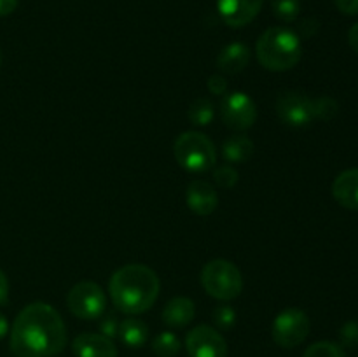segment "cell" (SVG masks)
I'll list each match as a JSON object with an SVG mask.
<instances>
[{"label":"cell","mask_w":358,"mask_h":357,"mask_svg":"<svg viewBox=\"0 0 358 357\" xmlns=\"http://www.w3.org/2000/svg\"><path fill=\"white\" fill-rule=\"evenodd\" d=\"M189 119L198 126H208L215 118V108L208 98H196L189 107Z\"/></svg>","instance_id":"20"},{"label":"cell","mask_w":358,"mask_h":357,"mask_svg":"<svg viewBox=\"0 0 358 357\" xmlns=\"http://www.w3.org/2000/svg\"><path fill=\"white\" fill-rule=\"evenodd\" d=\"M187 206L198 216H210L219 205L215 188L206 181H192L187 188Z\"/></svg>","instance_id":"13"},{"label":"cell","mask_w":358,"mask_h":357,"mask_svg":"<svg viewBox=\"0 0 358 357\" xmlns=\"http://www.w3.org/2000/svg\"><path fill=\"white\" fill-rule=\"evenodd\" d=\"M276 115L283 125L303 128L315 119L313 100L299 91H285L276 100Z\"/></svg>","instance_id":"9"},{"label":"cell","mask_w":358,"mask_h":357,"mask_svg":"<svg viewBox=\"0 0 358 357\" xmlns=\"http://www.w3.org/2000/svg\"><path fill=\"white\" fill-rule=\"evenodd\" d=\"M336 7L346 16H357L358 14V0H334Z\"/></svg>","instance_id":"29"},{"label":"cell","mask_w":358,"mask_h":357,"mask_svg":"<svg viewBox=\"0 0 358 357\" xmlns=\"http://www.w3.org/2000/svg\"><path fill=\"white\" fill-rule=\"evenodd\" d=\"M189 357H227V343L212 326H196L185 336Z\"/></svg>","instance_id":"10"},{"label":"cell","mask_w":358,"mask_h":357,"mask_svg":"<svg viewBox=\"0 0 358 357\" xmlns=\"http://www.w3.org/2000/svg\"><path fill=\"white\" fill-rule=\"evenodd\" d=\"M339 342L341 346L346 349H357L358 346V322L350 321L346 324H343V328L339 329Z\"/></svg>","instance_id":"26"},{"label":"cell","mask_w":358,"mask_h":357,"mask_svg":"<svg viewBox=\"0 0 358 357\" xmlns=\"http://www.w3.org/2000/svg\"><path fill=\"white\" fill-rule=\"evenodd\" d=\"M9 300V280H7L6 273L0 270V307L7 303Z\"/></svg>","instance_id":"30"},{"label":"cell","mask_w":358,"mask_h":357,"mask_svg":"<svg viewBox=\"0 0 358 357\" xmlns=\"http://www.w3.org/2000/svg\"><path fill=\"white\" fill-rule=\"evenodd\" d=\"M348 42H350V46H352L353 51L358 55V23H355L352 28H350Z\"/></svg>","instance_id":"32"},{"label":"cell","mask_w":358,"mask_h":357,"mask_svg":"<svg viewBox=\"0 0 358 357\" xmlns=\"http://www.w3.org/2000/svg\"><path fill=\"white\" fill-rule=\"evenodd\" d=\"M271 9L280 21L290 23L299 16L301 0H271Z\"/></svg>","instance_id":"21"},{"label":"cell","mask_w":358,"mask_h":357,"mask_svg":"<svg viewBox=\"0 0 358 357\" xmlns=\"http://www.w3.org/2000/svg\"><path fill=\"white\" fill-rule=\"evenodd\" d=\"M159 276L145 265H126L119 268L108 282V294L119 312L140 315L149 310L159 296Z\"/></svg>","instance_id":"2"},{"label":"cell","mask_w":358,"mask_h":357,"mask_svg":"<svg viewBox=\"0 0 358 357\" xmlns=\"http://www.w3.org/2000/svg\"><path fill=\"white\" fill-rule=\"evenodd\" d=\"M259 63L271 72L294 69L303 56L299 35L285 27H271L259 37L255 44Z\"/></svg>","instance_id":"3"},{"label":"cell","mask_w":358,"mask_h":357,"mask_svg":"<svg viewBox=\"0 0 358 357\" xmlns=\"http://www.w3.org/2000/svg\"><path fill=\"white\" fill-rule=\"evenodd\" d=\"M101 321H100V332L107 338L114 340L115 336H119V324L121 322L117 321L115 314H103L101 315Z\"/></svg>","instance_id":"27"},{"label":"cell","mask_w":358,"mask_h":357,"mask_svg":"<svg viewBox=\"0 0 358 357\" xmlns=\"http://www.w3.org/2000/svg\"><path fill=\"white\" fill-rule=\"evenodd\" d=\"M332 196L345 209L358 210V168L341 172L332 182Z\"/></svg>","instance_id":"14"},{"label":"cell","mask_w":358,"mask_h":357,"mask_svg":"<svg viewBox=\"0 0 358 357\" xmlns=\"http://www.w3.org/2000/svg\"><path fill=\"white\" fill-rule=\"evenodd\" d=\"M303 357H346L341 345L332 342H317L306 349Z\"/></svg>","instance_id":"22"},{"label":"cell","mask_w":358,"mask_h":357,"mask_svg":"<svg viewBox=\"0 0 358 357\" xmlns=\"http://www.w3.org/2000/svg\"><path fill=\"white\" fill-rule=\"evenodd\" d=\"M310 318L299 308H287L273 321L271 335L276 345L282 349H294L301 345L310 335Z\"/></svg>","instance_id":"7"},{"label":"cell","mask_w":358,"mask_h":357,"mask_svg":"<svg viewBox=\"0 0 358 357\" xmlns=\"http://www.w3.org/2000/svg\"><path fill=\"white\" fill-rule=\"evenodd\" d=\"M248 62H250V49L243 42H233L226 46L217 58L220 72L231 74V76L243 72Z\"/></svg>","instance_id":"15"},{"label":"cell","mask_w":358,"mask_h":357,"mask_svg":"<svg viewBox=\"0 0 358 357\" xmlns=\"http://www.w3.org/2000/svg\"><path fill=\"white\" fill-rule=\"evenodd\" d=\"M213 322L222 331H229L236 324V312H234V308L227 307V304H219L213 310Z\"/></svg>","instance_id":"24"},{"label":"cell","mask_w":358,"mask_h":357,"mask_svg":"<svg viewBox=\"0 0 358 357\" xmlns=\"http://www.w3.org/2000/svg\"><path fill=\"white\" fill-rule=\"evenodd\" d=\"M152 352L157 357H175L180 352V340L171 331L159 332L152 340Z\"/></svg>","instance_id":"19"},{"label":"cell","mask_w":358,"mask_h":357,"mask_svg":"<svg viewBox=\"0 0 358 357\" xmlns=\"http://www.w3.org/2000/svg\"><path fill=\"white\" fill-rule=\"evenodd\" d=\"M20 0H0V18L9 16L10 13H14L17 7Z\"/></svg>","instance_id":"31"},{"label":"cell","mask_w":358,"mask_h":357,"mask_svg":"<svg viewBox=\"0 0 358 357\" xmlns=\"http://www.w3.org/2000/svg\"><path fill=\"white\" fill-rule=\"evenodd\" d=\"M7 332H9V322H7L6 315L0 314V340L6 338Z\"/></svg>","instance_id":"33"},{"label":"cell","mask_w":358,"mask_h":357,"mask_svg":"<svg viewBox=\"0 0 358 357\" xmlns=\"http://www.w3.org/2000/svg\"><path fill=\"white\" fill-rule=\"evenodd\" d=\"M208 90L212 94H222L224 97L227 91V80L220 74H213L208 79Z\"/></svg>","instance_id":"28"},{"label":"cell","mask_w":358,"mask_h":357,"mask_svg":"<svg viewBox=\"0 0 358 357\" xmlns=\"http://www.w3.org/2000/svg\"><path fill=\"white\" fill-rule=\"evenodd\" d=\"M338 112H339V105L334 98L320 97L313 100L315 119H320V121H331L332 118H336Z\"/></svg>","instance_id":"23"},{"label":"cell","mask_w":358,"mask_h":357,"mask_svg":"<svg viewBox=\"0 0 358 357\" xmlns=\"http://www.w3.org/2000/svg\"><path fill=\"white\" fill-rule=\"evenodd\" d=\"M66 345V326L51 304L30 303L10 329V352L16 357H52Z\"/></svg>","instance_id":"1"},{"label":"cell","mask_w":358,"mask_h":357,"mask_svg":"<svg viewBox=\"0 0 358 357\" xmlns=\"http://www.w3.org/2000/svg\"><path fill=\"white\" fill-rule=\"evenodd\" d=\"M254 150V142L245 135L227 136L222 144V156L227 163H245L250 160Z\"/></svg>","instance_id":"17"},{"label":"cell","mask_w":358,"mask_h":357,"mask_svg":"<svg viewBox=\"0 0 358 357\" xmlns=\"http://www.w3.org/2000/svg\"><path fill=\"white\" fill-rule=\"evenodd\" d=\"M0 65H2V51H0Z\"/></svg>","instance_id":"34"},{"label":"cell","mask_w":358,"mask_h":357,"mask_svg":"<svg viewBox=\"0 0 358 357\" xmlns=\"http://www.w3.org/2000/svg\"><path fill=\"white\" fill-rule=\"evenodd\" d=\"M196 307L192 303V300L184 296L173 298L166 303L163 310V321L164 324L170 326L173 329H182L185 326H189L194 318Z\"/></svg>","instance_id":"16"},{"label":"cell","mask_w":358,"mask_h":357,"mask_svg":"<svg viewBox=\"0 0 358 357\" xmlns=\"http://www.w3.org/2000/svg\"><path fill=\"white\" fill-rule=\"evenodd\" d=\"M119 338L129 349H140L149 340V328L140 318H124L119 324Z\"/></svg>","instance_id":"18"},{"label":"cell","mask_w":358,"mask_h":357,"mask_svg":"<svg viewBox=\"0 0 358 357\" xmlns=\"http://www.w3.org/2000/svg\"><path fill=\"white\" fill-rule=\"evenodd\" d=\"M201 286L206 293L219 301H231L243 290V276L227 259H213L201 270Z\"/></svg>","instance_id":"5"},{"label":"cell","mask_w":358,"mask_h":357,"mask_svg":"<svg viewBox=\"0 0 358 357\" xmlns=\"http://www.w3.org/2000/svg\"><path fill=\"white\" fill-rule=\"evenodd\" d=\"M220 118L227 128L243 132L254 126L257 121V107L254 100L243 91L226 93L220 100Z\"/></svg>","instance_id":"8"},{"label":"cell","mask_w":358,"mask_h":357,"mask_svg":"<svg viewBox=\"0 0 358 357\" xmlns=\"http://www.w3.org/2000/svg\"><path fill=\"white\" fill-rule=\"evenodd\" d=\"M175 160L184 170L203 174L215 167L217 149L212 140L201 132H185L177 136L173 146Z\"/></svg>","instance_id":"4"},{"label":"cell","mask_w":358,"mask_h":357,"mask_svg":"<svg viewBox=\"0 0 358 357\" xmlns=\"http://www.w3.org/2000/svg\"><path fill=\"white\" fill-rule=\"evenodd\" d=\"M213 178H215V182L220 188L231 189L233 186H236L238 172L236 168L231 167V164H222V167H217L215 170H213Z\"/></svg>","instance_id":"25"},{"label":"cell","mask_w":358,"mask_h":357,"mask_svg":"<svg viewBox=\"0 0 358 357\" xmlns=\"http://www.w3.org/2000/svg\"><path fill=\"white\" fill-rule=\"evenodd\" d=\"M264 0H217V9L224 23L231 28H241L255 20Z\"/></svg>","instance_id":"11"},{"label":"cell","mask_w":358,"mask_h":357,"mask_svg":"<svg viewBox=\"0 0 358 357\" xmlns=\"http://www.w3.org/2000/svg\"><path fill=\"white\" fill-rule=\"evenodd\" d=\"M66 307L77 318L94 321L105 314L107 296L98 284L79 282L66 294Z\"/></svg>","instance_id":"6"},{"label":"cell","mask_w":358,"mask_h":357,"mask_svg":"<svg viewBox=\"0 0 358 357\" xmlns=\"http://www.w3.org/2000/svg\"><path fill=\"white\" fill-rule=\"evenodd\" d=\"M76 357H117V346L114 340L101 332H83L72 343Z\"/></svg>","instance_id":"12"}]
</instances>
